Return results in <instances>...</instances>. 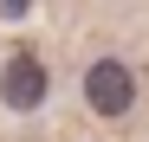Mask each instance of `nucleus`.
I'll use <instances>...</instances> for the list:
<instances>
[{"mask_svg": "<svg viewBox=\"0 0 149 142\" xmlns=\"http://www.w3.org/2000/svg\"><path fill=\"white\" fill-rule=\"evenodd\" d=\"M84 103L97 110V116H123L136 103V71L123 65V58H97V65H84Z\"/></svg>", "mask_w": 149, "mask_h": 142, "instance_id": "obj_1", "label": "nucleus"}, {"mask_svg": "<svg viewBox=\"0 0 149 142\" xmlns=\"http://www.w3.org/2000/svg\"><path fill=\"white\" fill-rule=\"evenodd\" d=\"M45 90H52V71H45L33 52H13L7 71H0V97H7V110H39Z\"/></svg>", "mask_w": 149, "mask_h": 142, "instance_id": "obj_2", "label": "nucleus"}]
</instances>
